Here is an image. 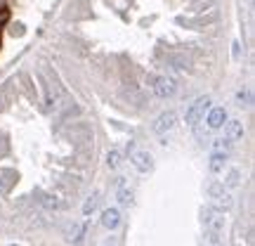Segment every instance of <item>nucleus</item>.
Returning <instances> with one entry per match:
<instances>
[{
    "mask_svg": "<svg viewBox=\"0 0 255 246\" xmlns=\"http://www.w3.org/2000/svg\"><path fill=\"white\" fill-rule=\"evenodd\" d=\"M149 88H151L156 97L168 100V97H173L177 92V81L170 78V76H149Z\"/></svg>",
    "mask_w": 255,
    "mask_h": 246,
    "instance_id": "f257e3e1",
    "label": "nucleus"
},
{
    "mask_svg": "<svg viewBox=\"0 0 255 246\" xmlns=\"http://www.w3.org/2000/svg\"><path fill=\"white\" fill-rule=\"evenodd\" d=\"M208 109H210V97H199L194 104H189V109H187V126H196L201 121V116H206Z\"/></svg>",
    "mask_w": 255,
    "mask_h": 246,
    "instance_id": "f03ea898",
    "label": "nucleus"
},
{
    "mask_svg": "<svg viewBox=\"0 0 255 246\" xmlns=\"http://www.w3.org/2000/svg\"><path fill=\"white\" fill-rule=\"evenodd\" d=\"M175 123H177V114H175V111H163V114L154 121V133L163 135L168 130H173Z\"/></svg>",
    "mask_w": 255,
    "mask_h": 246,
    "instance_id": "7ed1b4c3",
    "label": "nucleus"
},
{
    "mask_svg": "<svg viewBox=\"0 0 255 246\" xmlns=\"http://www.w3.org/2000/svg\"><path fill=\"white\" fill-rule=\"evenodd\" d=\"M208 194L215 199V204H218V211L222 209H229L232 206V197H229L227 192H225V185H210L208 187Z\"/></svg>",
    "mask_w": 255,
    "mask_h": 246,
    "instance_id": "20e7f679",
    "label": "nucleus"
},
{
    "mask_svg": "<svg viewBox=\"0 0 255 246\" xmlns=\"http://www.w3.org/2000/svg\"><path fill=\"white\" fill-rule=\"evenodd\" d=\"M130 161L135 166L139 173H146V171H151V166H154V159L149 152H132L130 154Z\"/></svg>",
    "mask_w": 255,
    "mask_h": 246,
    "instance_id": "39448f33",
    "label": "nucleus"
},
{
    "mask_svg": "<svg viewBox=\"0 0 255 246\" xmlns=\"http://www.w3.org/2000/svg\"><path fill=\"white\" fill-rule=\"evenodd\" d=\"M206 123H208V128H213V130L222 128L225 123H227V111L222 109V107H213V109L208 111V119H206Z\"/></svg>",
    "mask_w": 255,
    "mask_h": 246,
    "instance_id": "423d86ee",
    "label": "nucleus"
},
{
    "mask_svg": "<svg viewBox=\"0 0 255 246\" xmlns=\"http://www.w3.org/2000/svg\"><path fill=\"white\" fill-rule=\"evenodd\" d=\"M225 137H227L229 142H241L244 140V123L241 121H229L227 128H225Z\"/></svg>",
    "mask_w": 255,
    "mask_h": 246,
    "instance_id": "0eeeda50",
    "label": "nucleus"
},
{
    "mask_svg": "<svg viewBox=\"0 0 255 246\" xmlns=\"http://www.w3.org/2000/svg\"><path fill=\"white\" fill-rule=\"evenodd\" d=\"M102 225L107 230H116L121 225V213L119 209H107L102 213Z\"/></svg>",
    "mask_w": 255,
    "mask_h": 246,
    "instance_id": "6e6552de",
    "label": "nucleus"
},
{
    "mask_svg": "<svg viewBox=\"0 0 255 246\" xmlns=\"http://www.w3.org/2000/svg\"><path fill=\"white\" fill-rule=\"evenodd\" d=\"M225 166H227V154L225 152H213V156H210V173H220V171H225Z\"/></svg>",
    "mask_w": 255,
    "mask_h": 246,
    "instance_id": "1a4fd4ad",
    "label": "nucleus"
},
{
    "mask_svg": "<svg viewBox=\"0 0 255 246\" xmlns=\"http://www.w3.org/2000/svg\"><path fill=\"white\" fill-rule=\"evenodd\" d=\"M116 197H119L121 206H130V204H132V197H135V194H132V190H130V187H128L126 183H121V185H119V194H116Z\"/></svg>",
    "mask_w": 255,
    "mask_h": 246,
    "instance_id": "9d476101",
    "label": "nucleus"
},
{
    "mask_svg": "<svg viewBox=\"0 0 255 246\" xmlns=\"http://www.w3.org/2000/svg\"><path fill=\"white\" fill-rule=\"evenodd\" d=\"M215 7V0H191V12H206Z\"/></svg>",
    "mask_w": 255,
    "mask_h": 246,
    "instance_id": "9b49d317",
    "label": "nucleus"
},
{
    "mask_svg": "<svg viewBox=\"0 0 255 246\" xmlns=\"http://www.w3.org/2000/svg\"><path fill=\"white\" fill-rule=\"evenodd\" d=\"M121 161H123V152H121V149H111L109 154H107V164H109V168H119Z\"/></svg>",
    "mask_w": 255,
    "mask_h": 246,
    "instance_id": "f8f14e48",
    "label": "nucleus"
},
{
    "mask_svg": "<svg viewBox=\"0 0 255 246\" xmlns=\"http://www.w3.org/2000/svg\"><path fill=\"white\" fill-rule=\"evenodd\" d=\"M234 147V142H229L227 137H218V140H213V149L215 152H225V154H229V149Z\"/></svg>",
    "mask_w": 255,
    "mask_h": 246,
    "instance_id": "ddd939ff",
    "label": "nucleus"
},
{
    "mask_svg": "<svg viewBox=\"0 0 255 246\" xmlns=\"http://www.w3.org/2000/svg\"><path fill=\"white\" fill-rule=\"evenodd\" d=\"M239 180H241V173H239L237 168H232V171H229V175H227V180H225V187H237L239 185Z\"/></svg>",
    "mask_w": 255,
    "mask_h": 246,
    "instance_id": "4468645a",
    "label": "nucleus"
},
{
    "mask_svg": "<svg viewBox=\"0 0 255 246\" xmlns=\"http://www.w3.org/2000/svg\"><path fill=\"white\" fill-rule=\"evenodd\" d=\"M95 206H97V194H92V197H88V201L83 204V213H85V216H90L92 211H95Z\"/></svg>",
    "mask_w": 255,
    "mask_h": 246,
    "instance_id": "2eb2a0df",
    "label": "nucleus"
},
{
    "mask_svg": "<svg viewBox=\"0 0 255 246\" xmlns=\"http://www.w3.org/2000/svg\"><path fill=\"white\" fill-rule=\"evenodd\" d=\"M69 239H71V242H81L83 239V225H73V228L69 230Z\"/></svg>",
    "mask_w": 255,
    "mask_h": 246,
    "instance_id": "dca6fc26",
    "label": "nucleus"
},
{
    "mask_svg": "<svg viewBox=\"0 0 255 246\" xmlns=\"http://www.w3.org/2000/svg\"><path fill=\"white\" fill-rule=\"evenodd\" d=\"M45 206H50V209L55 206V209H57V206H59V201H57L55 197H45Z\"/></svg>",
    "mask_w": 255,
    "mask_h": 246,
    "instance_id": "f3484780",
    "label": "nucleus"
},
{
    "mask_svg": "<svg viewBox=\"0 0 255 246\" xmlns=\"http://www.w3.org/2000/svg\"><path fill=\"white\" fill-rule=\"evenodd\" d=\"M239 102H241V107H244V104L248 107V92H239Z\"/></svg>",
    "mask_w": 255,
    "mask_h": 246,
    "instance_id": "a211bd4d",
    "label": "nucleus"
}]
</instances>
